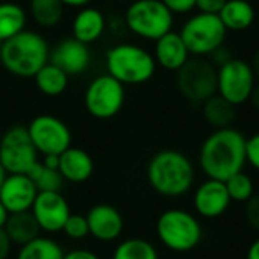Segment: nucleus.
<instances>
[{"instance_id": "nucleus-44", "label": "nucleus", "mask_w": 259, "mask_h": 259, "mask_svg": "<svg viewBox=\"0 0 259 259\" xmlns=\"http://www.w3.org/2000/svg\"><path fill=\"white\" fill-rule=\"evenodd\" d=\"M252 68H253V73H255V76H256V80H259V50L255 53V56H253V59H252Z\"/></svg>"}, {"instance_id": "nucleus-47", "label": "nucleus", "mask_w": 259, "mask_h": 259, "mask_svg": "<svg viewBox=\"0 0 259 259\" xmlns=\"http://www.w3.org/2000/svg\"><path fill=\"white\" fill-rule=\"evenodd\" d=\"M111 259H112V258H111Z\"/></svg>"}, {"instance_id": "nucleus-5", "label": "nucleus", "mask_w": 259, "mask_h": 259, "mask_svg": "<svg viewBox=\"0 0 259 259\" xmlns=\"http://www.w3.org/2000/svg\"><path fill=\"white\" fill-rule=\"evenodd\" d=\"M156 234L167 249L185 253L199 246L202 240V226L191 212L173 208L159 215Z\"/></svg>"}, {"instance_id": "nucleus-12", "label": "nucleus", "mask_w": 259, "mask_h": 259, "mask_svg": "<svg viewBox=\"0 0 259 259\" xmlns=\"http://www.w3.org/2000/svg\"><path fill=\"white\" fill-rule=\"evenodd\" d=\"M29 137L38 153L61 155L71 146V134L67 124L53 115H38L27 126Z\"/></svg>"}, {"instance_id": "nucleus-4", "label": "nucleus", "mask_w": 259, "mask_h": 259, "mask_svg": "<svg viewBox=\"0 0 259 259\" xmlns=\"http://www.w3.org/2000/svg\"><path fill=\"white\" fill-rule=\"evenodd\" d=\"M108 74L123 85H140L150 80L156 71V61L146 49L123 42L117 44L106 53Z\"/></svg>"}, {"instance_id": "nucleus-38", "label": "nucleus", "mask_w": 259, "mask_h": 259, "mask_svg": "<svg viewBox=\"0 0 259 259\" xmlns=\"http://www.w3.org/2000/svg\"><path fill=\"white\" fill-rule=\"evenodd\" d=\"M64 259H100L94 252L85 250V249H77L71 250L68 253H64Z\"/></svg>"}, {"instance_id": "nucleus-41", "label": "nucleus", "mask_w": 259, "mask_h": 259, "mask_svg": "<svg viewBox=\"0 0 259 259\" xmlns=\"http://www.w3.org/2000/svg\"><path fill=\"white\" fill-rule=\"evenodd\" d=\"M64 6H71V8H85L91 0H61Z\"/></svg>"}, {"instance_id": "nucleus-1", "label": "nucleus", "mask_w": 259, "mask_h": 259, "mask_svg": "<svg viewBox=\"0 0 259 259\" xmlns=\"http://www.w3.org/2000/svg\"><path fill=\"white\" fill-rule=\"evenodd\" d=\"M246 137L234 127L215 129L200 146L199 164L208 179L226 181L243 171L246 161Z\"/></svg>"}, {"instance_id": "nucleus-3", "label": "nucleus", "mask_w": 259, "mask_h": 259, "mask_svg": "<svg viewBox=\"0 0 259 259\" xmlns=\"http://www.w3.org/2000/svg\"><path fill=\"white\" fill-rule=\"evenodd\" d=\"M49 44L38 32L21 30L2 42L0 61L14 76L33 77L38 70L49 62Z\"/></svg>"}, {"instance_id": "nucleus-2", "label": "nucleus", "mask_w": 259, "mask_h": 259, "mask_svg": "<svg viewBox=\"0 0 259 259\" xmlns=\"http://www.w3.org/2000/svg\"><path fill=\"white\" fill-rule=\"evenodd\" d=\"M194 165L179 150H161L149 161L147 179L150 187L165 196L179 197L187 194L194 184Z\"/></svg>"}, {"instance_id": "nucleus-25", "label": "nucleus", "mask_w": 259, "mask_h": 259, "mask_svg": "<svg viewBox=\"0 0 259 259\" xmlns=\"http://www.w3.org/2000/svg\"><path fill=\"white\" fill-rule=\"evenodd\" d=\"M27 15L24 9L12 2L0 3V42L24 30Z\"/></svg>"}, {"instance_id": "nucleus-39", "label": "nucleus", "mask_w": 259, "mask_h": 259, "mask_svg": "<svg viewBox=\"0 0 259 259\" xmlns=\"http://www.w3.org/2000/svg\"><path fill=\"white\" fill-rule=\"evenodd\" d=\"M42 164H44L47 168L58 170V168H59V155H47V156H44Z\"/></svg>"}, {"instance_id": "nucleus-32", "label": "nucleus", "mask_w": 259, "mask_h": 259, "mask_svg": "<svg viewBox=\"0 0 259 259\" xmlns=\"http://www.w3.org/2000/svg\"><path fill=\"white\" fill-rule=\"evenodd\" d=\"M246 161L259 171V132L246 140Z\"/></svg>"}, {"instance_id": "nucleus-29", "label": "nucleus", "mask_w": 259, "mask_h": 259, "mask_svg": "<svg viewBox=\"0 0 259 259\" xmlns=\"http://www.w3.org/2000/svg\"><path fill=\"white\" fill-rule=\"evenodd\" d=\"M112 259H159L155 246L141 238H129L118 244Z\"/></svg>"}, {"instance_id": "nucleus-8", "label": "nucleus", "mask_w": 259, "mask_h": 259, "mask_svg": "<svg viewBox=\"0 0 259 259\" xmlns=\"http://www.w3.org/2000/svg\"><path fill=\"white\" fill-rule=\"evenodd\" d=\"M179 93L193 103H203L217 94V67L203 56L190 58L176 71Z\"/></svg>"}, {"instance_id": "nucleus-42", "label": "nucleus", "mask_w": 259, "mask_h": 259, "mask_svg": "<svg viewBox=\"0 0 259 259\" xmlns=\"http://www.w3.org/2000/svg\"><path fill=\"white\" fill-rule=\"evenodd\" d=\"M8 217H9V211L5 208V205L0 200V228H5V223H6Z\"/></svg>"}, {"instance_id": "nucleus-37", "label": "nucleus", "mask_w": 259, "mask_h": 259, "mask_svg": "<svg viewBox=\"0 0 259 259\" xmlns=\"http://www.w3.org/2000/svg\"><path fill=\"white\" fill-rule=\"evenodd\" d=\"M11 244H12V241L8 237L6 231L3 228H0V259H6L9 256Z\"/></svg>"}, {"instance_id": "nucleus-27", "label": "nucleus", "mask_w": 259, "mask_h": 259, "mask_svg": "<svg viewBox=\"0 0 259 259\" xmlns=\"http://www.w3.org/2000/svg\"><path fill=\"white\" fill-rule=\"evenodd\" d=\"M17 259H64V252L56 241L36 237L30 243L21 246Z\"/></svg>"}, {"instance_id": "nucleus-22", "label": "nucleus", "mask_w": 259, "mask_h": 259, "mask_svg": "<svg viewBox=\"0 0 259 259\" xmlns=\"http://www.w3.org/2000/svg\"><path fill=\"white\" fill-rule=\"evenodd\" d=\"M219 17L228 30L241 32L253 24L255 8L247 0H228Z\"/></svg>"}, {"instance_id": "nucleus-35", "label": "nucleus", "mask_w": 259, "mask_h": 259, "mask_svg": "<svg viewBox=\"0 0 259 259\" xmlns=\"http://www.w3.org/2000/svg\"><path fill=\"white\" fill-rule=\"evenodd\" d=\"M226 2L228 0H196V9H199V12L219 15Z\"/></svg>"}, {"instance_id": "nucleus-9", "label": "nucleus", "mask_w": 259, "mask_h": 259, "mask_svg": "<svg viewBox=\"0 0 259 259\" xmlns=\"http://www.w3.org/2000/svg\"><path fill=\"white\" fill-rule=\"evenodd\" d=\"M255 87L256 76L252 64L241 58H232L217 68V94L235 106L249 102Z\"/></svg>"}, {"instance_id": "nucleus-30", "label": "nucleus", "mask_w": 259, "mask_h": 259, "mask_svg": "<svg viewBox=\"0 0 259 259\" xmlns=\"http://www.w3.org/2000/svg\"><path fill=\"white\" fill-rule=\"evenodd\" d=\"M225 184H226V188H228V193H229L232 202L246 203L255 194L253 181L244 171L235 173L234 176H231L229 179H226Z\"/></svg>"}, {"instance_id": "nucleus-34", "label": "nucleus", "mask_w": 259, "mask_h": 259, "mask_svg": "<svg viewBox=\"0 0 259 259\" xmlns=\"http://www.w3.org/2000/svg\"><path fill=\"white\" fill-rule=\"evenodd\" d=\"M246 219L253 229L259 231V194H253L246 202Z\"/></svg>"}, {"instance_id": "nucleus-17", "label": "nucleus", "mask_w": 259, "mask_h": 259, "mask_svg": "<svg viewBox=\"0 0 259 259\" xmlns=\"http://www.w3.org/2000/svg\"><path fill=\"white\" fill-rule=\"evenodd\" d=\"M90 234L99 241H114L123 232V217L111 205H96L87 214Z\"/></svg>"}, {"instance_id": "nucleus-26", "label": "nucleus", "mask_w": 259, "mask_h": 259, "mask_svg": "<svg viewBox=\"0 0 259 259\" xmlns=\"http://www.w3.org/2000/svg\"><path fill=\"white\" fill-rule=\"evenodd\" d=\"M29 11L41 27H55L64 17V3L61 0H30Z\"/></svg>"}, {"instance_id": "nucleus-21", "label": "nucleus", "mask_w": 259, "mask_h": 259, "mask_svg": "<svg viewBox=\"0 0 259 259\" xmlns=\"http://www.w3.org/2000/svg\"><path fill=\"white\" fill-rule=\"evenodd\" d=\"M3 229L6 231L11 241L20 246H24L32 240H35L36 237H39V231H41L33 214L29 211L9 214Z\"/></svg>"}, {"instance_id": "nucleus-19", "label": "nucleus", "mask_w": 259, "mask_h": 259, "mask_svg": "<svg viewBox=\"0 0 259 259\" xmlns=\"http://www.w3.org/2000/svg\"><path fill=\"white\" fill-rule=\"evenodd\" d=\"M58 170L62 175L64 181L80 184L91 178L94 164H93L91 156L85 150L70 146L65 152H62L59 155V168Z\"/></svg>"}, {"instance_id": "nucleus-15", "label": "nucleus", "mask_w": 259, "mask_h": 259, "mask_svg": "<svg viewBox=\"0 0 259 259\" xmlns=\"http://www.w3.org/2000/svg\"><path fill=\"white\" fill-rule=\"evenodd\" d=\"M50 62L64 70L68 76L82 74L91 62L88 44L73 38H65L56 44L50 53Z\"/></svg>"}, {"instance_id": "nucleus-46", "label": "nucleus", "mask_w": 259, "mask_h": 259, "mask_svg": "<svg viewBox=\"0 0 259 259\" xmlns=\"http://www.w3.org/2000/svg\"><path fill=\"white\" fill-rule=\"evenodd\" d=\"M0 47H2V42H0Z\"/></svg>"}, {"instance_id": "nucleus-36", "label": "nucleus", "mask_w": 259, "mask_h": 259, "mask_svg": "<svg viewBox=\"0 0 259 259\" xmlns=\"http://www.w3.org/2000/svg\"><path fill=\"white\" fill-rule=\"evenodd\" d=\"M234 56L231 55V52L225 47V46H222L220 49H217L214 53H211L209 55V61L219 68L220 65H223V64H226L229 59H232Z\"/></svg>"}, {"instance_id": "nucleus-20", "label": "nucleus", "mask_w": 259, "mask_h": 259, "mask_svg": "<svg viewBox=\"0 0 259 259\" xmlns=\"http://www.w3.org/2000/svg\"><path fill=\"white\" fill-rule=\"evenodd\" d=\"M105 26L106 20L99 9L85 6L73 20V36L85 44H91L102 36Z\"/></svg>"}, {"instance_id": "nucleus-23", "label": "nucleus", "mask_w": 259, "mask_h": 259, "mask_svg": "<svg viewBox=\"0 0 259 259\" xmlns=\"http://www.w3.org/2000/svg\"><path fill=\"white\" fill-rule=\"evenodd\" d=\"M202 112L209 126L214 129L231 127L237 118V106L223 99L220 94H214L202 103Z\"/></svg>"}, {"instance_id": "nucleus-33", "label": "nucleus", "mask_w": 259, "mask_h": 259, "mask_svg": "<svg viewBox=\"0 0 259 259\" xmlns=\"http://www.w3.org/2000/svg\"><path fill=\"white\" fill-rule=\"evenodd\" d=\"M173 15H184L196 9V0H161Z\"/></svg>"}, {"instance_id": "nucleus-10", "label": "nucleus", "mask_w": 259, "mask_h": 259, "mask_svg": "<svg viewBox=\"0 0 259 259\" xmlns=\"http://www.w3.org/2000/svg\"><path fill=\"white\" fill-rule=\"evenodd\" d=\"M126 99L124 85L112 77L111 74H102L93 79L85 91V108L87 111L100 120L115 117Z\"/></svg>"}, {"instance_id": "nucleus-43", "label": "nucleus", "mask_w": 259, "mask_h": 259, "mask_svg": "<svg viewBox=\"0 0 259 259\" xmlns=\"http://www.w3.org/2000/svg\"><path fill=\"white\" fill-rule=\"evenodd\" d=\"M252 105H253V108L256 109L259 112V85L255 87V90H253V93H252V96H250V100H249Z\"/></svg>"}, {"instance_id": "nucleus-14", "label": "nucleus", "mask_w": 259, "mask_h": 259, "mask_svg": "<svg viewBox=\"0 0 259 259\" xmlns=\"http://www.w3.org/2000/svg\"><path fill=\"white\" fill-rule=\"evenodd\" d=\"M232 200L228 193L226 184L217 179H206L202 182L193 197L194 211L203 219L222 217L231 206Z\"/></svg>"}, {"instance_id": "nucleus-45", "label": "nucleus", "mask_w": 259, "mask_h": 259, "mask_svg": "<svg viewBox=\"0 0 259 259\" xmlns=\"http://www.w3.org/2000/svg\"><path fill=\"white\" fill-rule=\"evenodd\" d=\"M6 176H8V171L5 170V167L0 164V188H2V185H3V182H5V179H6Z\"/></svg>"}, {"instance_id": "nucleus-7", "label": "nucleus", "mask_w": 259, "mask_h": 259, "mask_svg": "<svg viewBox=\"0 0 259 259\" xmlns=\"http://www.w3.org/2000/svg\"><path fill=\"white\" fill-rule=\"evenodd\" d=\"M181 36L193 56H209L225 46L228 29L215 14L197 12L191 15L181 27Z\"/></svg>"}, {"instance_id": "nucleus-31", "label": "nucleus", "mask_w": 259, "mask_h": 259, "mask_svg": "<svg viewBox=\"0 0 259 259\" xmlns=\"http://www.w3.org/2000/svg\"><path fill=\"white\" fill-rule=\"evenodd\" d=\"M62 231L71 240H83L90 234L87 217L79 215V214H70Z\"/></svg>"}, {"instance_id": "nucleus-24", "label": "nucleus", "mask_w": 259, "mask_h": 259, "mask_svg": "<svg viewBox=\"0 0 259 259\" xmlns=\"http://www.w3.org/2000/svg\"><path fill=\"white\" fill-rule=\"evenodd\" d=\"M68 77L70 76L64 70H61L58 65L52 64L50 61L46 65H42L38 70V73L33 76L36 88L49 97L62 94L67 90Z\"/></svg>"}, {"instance_id": "nucleus-6", "label": "nucleus", "mask_w": 259, "mask_h": 259, "mask_svg": "<svg viewBox=\"0 0 259 259\" xmlns=\"http://www.w3.org/2000/svg\"><path fill=\"white\" fill-rule=\"evenodd\" d=\"M124 23L137 36L156 41L171 30L175 15L161 0H135L126 9Z\"/></svg>"}, {"instance_id": "nucleus-11", "label": "nucleus", "mask_w": 259, "mask_h": 259, "mask_svg": "<svg viewBox=\"0 0 259 259\" xmlns=\"http://www.w3.org/2000/svg\"><path fill=\"white\" fill-rule=\"evenodd\" d=\"M27 127L14 126L0 138V164L9 175H26L38 161Z\"/></svg>"}, {"instance_id": "nucleus-18", "label": "nucleus", "mask_w": 259, "mask_h": 259, "mask_svg": "<svg viewBox=\"0 0 259 259\" xmlns=\"http://www.w3.org/2000/svg\"><path fill=\"white\" fill-rule=\"evenodd\" d=\"M153 58L156 61V65L168 71H178L191 58V55L181 33L170 30L155 41Z\"/></svg>"}, {"instance_id": "nucleus-16", "label": "nucleus", "mask_w": 259, "mask_h": 259, "mask_svg": "<svg viewBox=\"0 0 259 259\" xmlns=\"http://www.w3.org/2000/svg\"><path fill=\"white\" fill-rule=\"evenodd\" d=\"M36 194L38 190L27 175H9L0 188V200L9 214L29 211Z\"/></svg>"}, {"instance_id": "nucleus-28", "label": "nucleus", "mask_w": 259, "mask_h": 259, "mask_svg": "<svg viewBox=\"0 0 259 259\" xmlns=\"http://www.w3.org/2000/svg\"><path fill=\"white\" fill-rule=\"evenodd\" d=\"M35 184L38 191H59L64 184V178L59 170L47 168L42 162H35L26 173Z\"/></svg>"}, {"instance_id": "nucleus-13", "label": "nucleus", "mask_w": 259, "mask_h": 259, "mask_svg": "<svg viewBox=\"0 0 259 259\" xmlns=\"http://www.w3.org/2000/svg\"><path fill=\"white\" fill-rule=\"evenodd\" d=\"M30 209L38 226L52 234L62 231L71 214L65 197L59 191H38Z\"/></svg>"}, {"instance_id": "nucleus-40", "label": "nucleus", "mask_w": 259, "mask_h": 259, "mask_svg": "<svg viewBox=\"0 0 259 259\" xmlns=\"http://www.w3.org/2000/svg\"><path fill=\"white\" fill-rule=\"evenodd\" d=\"M247 259H259V238L250 244L247 250Z\"/></svg>"}]
</instances>
